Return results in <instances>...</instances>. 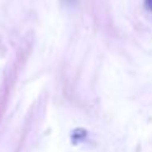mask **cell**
Segmentation results:
<instances>
[{
  "label": "cell",
  "instance_id": "6da1fadb",
  "mask_svg": "<svg viewBox=\"0 0 152 152\" xmlns=\"http://www.w3.org/2000/svg\"><path fill=\"white\" fill-rule=\"evenodd\" d=\"M145 8L152 12V0H145Z\"/></svg>",
  "mask_w": 152,
  "mask_h": 152
},
{
  "label": "cell",
  "instance_id": "7a4b0ae2",
  "mask_svg": "<svg viewBox=\"0 0 152 152\" xmlns=\"http://www.w3.org/2000/svg\"><path fill=\"white\" fill-rule=\"evenodd\" d=\"M66 2H75V0H66Z\"/></svg>",
  "mask_w": 152,
  "mask_h": 152
}]
</instances>
